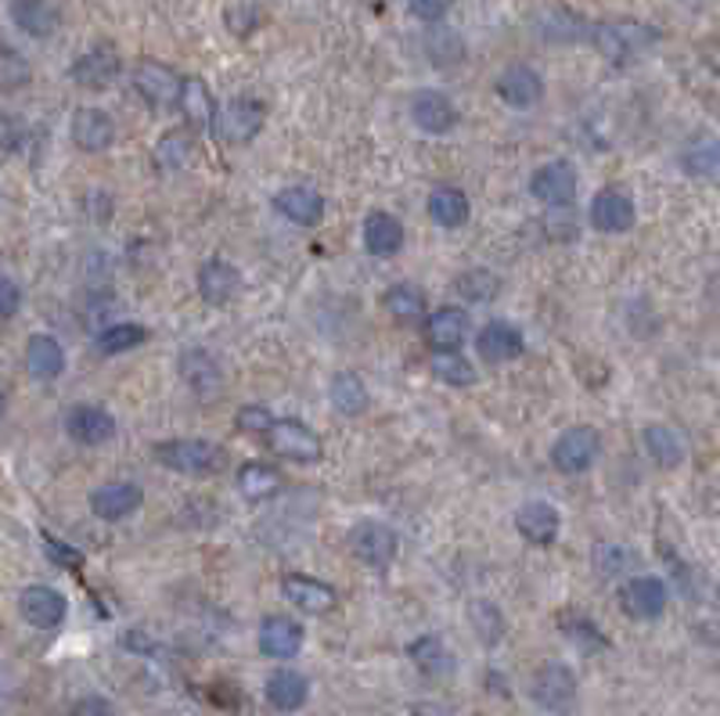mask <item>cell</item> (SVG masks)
<instances>
[{"label":"cell","instance_id":"6da1fadb","mask_svg":"<svg viewBox=\"0 0 720 716\" xmlns=\"http://www.w3.org/2000/svg\"><path fill=\"white\" fill-rule=\"evenodd\" d=\"M591 44L598 47L605 62L613 65H631L642 58L645 51L659 44L656 25L634 22V19H616V22H598L591 25Z\"/></svg>","mask_w":720,"mask_h":716},{"label":"cell","instance_id":"7a4b0ae2","mask_svg":"<svg viewBox=\"0 0 720 716\" xmlns=\"http://www.w3.org/2000/svg\"><path fill=\"white\" fill-rule=\"evenodd\" d=\"M155 461L181 475H213L221 472L227 461V450L209 439H170V444L155 447Z\"/></svg>","mask_w":720,"mask_h":716},{"label":"cell","instance_id":"3957f363","mask_svg":"<svg viewBox=\"0 0 720 716\" xmlns=\"http://www.w3.org/2000/svg\"><path fill=\"white\" fill-rule=\"evenodd\" d=\"M264 122H267V105L264 101L235 98V101H227L224 108H216L213 133H216V141H221V145L241 148L264 130Z\"/></svg>","mask_w":720,"mask_h":716},{"label":"cell","instance_id":"277c9868","mask_svg":"<svg viewBox=\"0 0 720 716\" xmlns=\"http://www.w3.org/2000/svg\"><path fill=\"white\" fill-rule=\"evenodd\" d=\"M598 450H602V436H598V429H591V425H573V429H566L559 439H555L551 464L566 475H580L594 464Z\"/></svg>","mask_w":720,"mask_h":716},{"label":"cell","instance_id":"5b68a950","mask_svg":"<svg viewBox=\"0 0 720 716\" xmlns=\"http://www.w3.org/2000/svg\"><path fill=\"white\" fill-rule=\"evenodd\" d=\"M267 444H270V450L278 453V458H284V461H299V464L321 461V453H324V450H321L318 432L310 429V425L295 421V418H281V421L270 425Z\"/></svg>","mask_w":720,"mask_h":716},{"label":"cell","instance_id":"8992f818","mask_svg":"<svg viewBox=\"0 0 720 716\" xmlns=\"http://www.w3.org/2000/svg\"><path fill=\"white\" fill-rule=\"evenodd\" d=\"M133 90H138L152 108H176L181 105L184 79L176 76L170 65L144 58V62H138V68H133Z\"/></svg>","mask_w":720,"mask_h":716},{"label":"cell","instance_id":"52a82bcc","mask_svg":"<svg viewBox=\"0 0 720 716\" xmlns=\"http://www.w3.org/2000/svg\"><path fill=\"white\" fill-rule=\"evenodd\" d=\"M350 551L368 569H386L397 558V533L383 522H357L350 530Z\"/></svg>","mask_w":720,"mask_h":716},{"label":"cell","instance_id":"ba28073f","mask_svg":"<svg viewBox=\"0 0 720 716\" xmlns=\"http://www.w3.org/2000/svg\"><path fill=\"white\" fill-rule=\"evenodd\" d=\"M529 195L545 205H555V210H562V205H573L577 199V167L566 159H555L548 167H540L534 177H529Z\"/></svg>","mask_w":720,"mask_h":716},{"label":"cell","instance_id":"9c48e42d","mask_svg":"<svg viewBox=\"0 0 720 716\" xmlns=\"http://www.w3.org/2000/svg\"><path fill=\"white\" fill-rule=\"evenodd\" d=\"M529 695H534V702H537L540 709L566 713L569 706H573V698H577V677H573V670L562 666V663L540 666L537 677H534V687H529Z\"/></svg>","mask_w":720,"mask_h":716},{"label":"cell","instance_id":"30bf717a","mask_svg":"<svg viewBox=\"0 0 720 716\" xmlns=\"http://www.w3.org/2000/svg\"><path fill=\"white\" fill-rule=\"evenodd\" d=\"M19 612H22L25 623L36 627V630H54V627H62L65 616H69V601H65L62 590L36 584V587H25L22 590Z\"/></svg>","mask_w":720,"mask_h":716},{"label":"cell","instance_id":"8fae6325","mask_svg":"<svg viewBox=\"0 0 720 716\" xmlns=\"http://www.w3.org/2000/svg\"><path fill=\"white\" fill-rule=\"evenodd\" d=\"M281 595L289 598V605H295L299 612H310V616H329L338 605L332 584L314 580V576H299V573L281 576Z\"/></svg>","mask_w":720,"mask_h":716},{"label":"cell","instance_id":"7c38bea8","mask_svg":"<svg viewBox=\"0 0 720 716\" xmlns=\"http://www.w3.org/2000/svg\"><path fill=\"white\" fill-rule=\"evenodd\" d=\"M65 432L76 439L79 447H101L116 436V418L98 404H76L65 415Z\"/></svg>","mask_w":720,"mask_h":716},{"label":"cell","instance_id":"4fadbf2b","mask_svg":"<svg viewBox=\"0 0 720 716\" xmlns=\"http://www.w3.org/2000/svg\"><path fill=\"white\" fill-rule=\"evenodd\" d=\"M667 584L659 576H634V580L623 584L620 590V605L623 612L634 619H659L667 609Z\"/></svg>","mask_w":720,"mask_h":716},{"label":"cell","instance_id":"5bb4252c","mask_svg":"<svg viewBox=\"0 0 720 716\" xmlns=\"http://www.w3.org/2000/svg\"><path fill=\"white\" fill-rule=\"evenodd\" d=\"M176 371H181L187 389L202 396V400H213V396L224 389V371L206 350H184L181 361H176Z\"/></svg>","mask_w":720,"mask_h":716},{"label":"cell","instance_id":"9a60e30c","mask_svg":"<svg viewBox=\"0 0 720 716\" xmlns=\"http://www.w3.org/2000/svg\"><path fill=\"white\" fill-rule=\"evenodd\" d=\"M515 530L523 533V541L545 547V544H555V536H559L562 515H559V507L548 501H526L519 512H515Z\"/></svg>","mask_w":720,"mask_h":716},{"label":"cell","instance_id":"2e32d148","mask_svg":"<svg viewBox=\"0 0 720 716\" xmlns=\"http://www.w3.org/2000/svg\"><path fill=\"white\" fill-rule=\"evenodd\" d=\"M307 633L292 616H267L260 623V652L267 659H295L303 652Z\"/></svg>","mask_w":720,"mask_h":716},{"label":"cell","instance_id":"e0dca14e","mask_svg":"<svg viewBox=\"0 0 720 716\" xmlns=\"http://www.w3.org/2000/svg\"><path fill=\"white\" fill-rule=\"evenodd\" d=\"M411 119L422 133H451L458 122V108L440 90H418L411 98Z\"/></svg>","mask_w":720,"mask_h":716},{"label":"cell","instance_id":"ac0fdd59","mask_svg":"<svg viewBox=\"0 0 720 716\" xmlns=\"http://www.w3.org/2000/svg\"><path fill=\"white\" fill-rule=\"evenodd\" d=\"M119 68H123L119 54L101 44V47H90L87 54H79V58L73 62V68H69V76L87 90H105L119 76Z\"/></svg>","mask_w":720,"mask_h":716},{"label":"cell","instance_id":"d6986e66","mask_svg":"<svg viewBox=\"0 0 720 716\" xmlns=\"http://www.w3.org/2000/svg\"><path fill=\"white\" fill-rule=\"evenodd\" d=\"M475 350L483 353V361L505 364V361H515V356L526 353V339H523V332L515 324L491 321V324H483L480 335H475Z\"/></svg>","mask_w":720,"mask_h":716},{"label":"cell","instance_id":"ffe728a7","mask_svg":"<svg viewBox=\"0 0 720 716\" xmlns=\"http://www.w3.org/2000/svg\"><path fill=\"white\" fill-rule=\"evenodd\" d=\"M591 227L602 234H623L634 227V202L623 191H598L591 202Z\"/></svg>","mask_w":720,"mask_h":716},{"label":"cell","instance_id":"44dd1931","mask_svg":"<svg viewBox=\"0 0 720 716\" xmlns=\"http://www.w3.org/2000/svg\"><path fill=\"white\" fill-rule=\"evenodd\" d=\"M73 141L79 151H90V156H98L108 145L116 141V122L108 113L101 108H76L73 116Z\"/></svg>","mask_w":720,"mask_h":716},{"label":"cell","instance_id":"7402d4cb","mask_svg":"<svg viewBox=\"0 0 720 716\" xmlns=\"http://www.w3.org/2000/svg\"><path fill=\"white\" fill-rule=\"evenodd\" d=\"M141 498H144L141 487H133V483H105L90 493V512L101 522H119L138 512Z\"/></svg>","mask_w":720,"mask_h":716},{"label":"cell","instance_id":"603a6c76","mask_svg":"<svg viewBox=\"0 0 720 716\" xmlns=\"http://www.w3.org/2000/svg\"><path fill=\"white\" fill-rule=\"evenodd\" d=\"M469 313L461 307H440L426 317V339L432 350H461L469 339Z\"/></svg>","mask_w":720,"mask_h":716},{"label":"cell","instance_id":"cb8c5ba5","mask_svg":"<svg viewBox=\"0 0 720 716\" xmlns=\"http://www.w3.org/2000/svg\"><path fill=\"white\" fill-rule=\"evenodd\" d=\"M497 94L501 101L512 108H534L545 94V79H540L529 65H508L505 73L497 76Z\"/></svg>","mask_w":720,"mask_h":716},{"label":"cell","instance_id":"d4e9b609","mask_svg":"<svg viewBox=\"0 0 720 716\" xmlns=\"http://www.w3.org/2000/svg\"><path fill=\"white\" fill-rule=\"evenodd\" d=\"M198 292L209 307H224L241 292V274L238 267H230L227 259H209L198 267Z\"/></svg>","mask_w":720,"mask_h":716},{"label":"cell","instance_id":"484cf974","mask_svg":"<svg viewBox=\"0 0 720 716\" xmlns=\"http://www.w3.org/2000/svg\"><path fill=\"white\" fill-rule=\"evenodd\" d=\"M275 210L299 227H318L324 216V199L314 188H281L275 195Z\"/></svg>","mask_w":720,"mask_h":716},{"label":"cell","instance_id":"4316f807","mask_svg":"<svg viewBox=\"0 0 720 716\" xmlns=\"http://www.w3.org/2000/svg\"><path fill=\"white\" fill-rule=\"evenodd\" d=\"M25 371L36 382H54L65 371V350L54 335H33L25 342Z\"/></svg>","mask_w":720,"mask_h":716},{"label":"cell","instance_id":"83f0119b","mask_svg":"<svg viewBox=\"0 0 720 716\" xmlns=\"http://www.w3.org/2000/svg\"><path fill=\"white\" fill-rule=\"evenodd\" d=\"M11 22H15L25 36L44 40L58 30V8H54L51 0H11Z\"/></svg>","mask_w":720,"mask_h":716},{"label":"cell","instance_id":"f1b7e54d","mask_svg":"<svg viewBox=\"0 0 720 716\" xmlns=\"http://www.w3.org/2000/svg\"><path fill=\"white\" fill-rule=\"evenodd\" d=\"M264 695H267V702H270V706H275L278 713H295V709H303V702H307V695H310V684H307L303 673L278 670V673H270V677H267Z\"/></svg>","mask_w":720,"mask_h":716},{"label":"cell","instance_id":"f546056e","mask_svg":"<svg viewBox=\"0 0 720 716\" xmlns=\"http://www.w3.org/2000/svg\"><path fill=\"white\" fill-rule=\"evenodd\" d=\"M429 216L437 220L440 227L454 231V227H465L469 216H472V202L461 188L454 184H440L437 191L429 195Z\"/></svg>","mask_w":720,"mask_h":716},{"label":"cell","instance_id":"4dcf8cb0","mask_svg":"<svg viewBox=\"0 0 720 716\" xmlns=\"http://www.w3.org/2000/svg\"><path fill=\"white\" fill-rule=\"evenodd\" d=\"M400 245H404L400 220L383 213V210L368 213V220H364V249H368L372 256H393Z\"/></svg>","mask_w":720,"mask_h":716},{"label":"cell","instance_id":"1f68e13d","mask_svg":"<svg viewBox=\"0 0 720 716\" xmlns=\"http://www.w3.org/2000/svg\"><path fill=\"white\" fill-rule=\"evenodd\" d=\"M645 450H648V458L656 461L659 468H677L685 461V436L670 429V425H645Z\"/></svg>","mask_w":720,"mask_h":716},{"label":"cell","instance_id":"d6a6232c","mask_svg":"<svg viewBox=\"0 0 720 716\" xmlns=\"http://www.w3.org/2000/svg\"><path fill=\"white\" fill-rule=\"evenodd\" d=\"M681 170L696 181H710V177L720 170V141L710 133H699L691 137L681 151Z\"/></svg>","mask_w":720,"mask_h":716},{"label":"cell","instance_id":"836d02e7","mask_svg":"<svg viewBox=\"0 0 720 716\" xmlns=\"http://www.w3.org/2000/svg\"><path fill=\"white\" fill-rule=\"evenodd\" d=\"M329 400L338 415L357 418L368 410V385L361 382V375H353V371H338L329 385Z\"/></svg>","mask_w":720,"mask_h":716},{"label":"cell","instance_id":"e575fe53","mask_svg":"<svg viewBox=\"0 0 720 716\" xmlns=\"http://www.w3.org/2000/svg\"><path fill=\"white\" fill-rule=\"evenodd\" d=\"M407 655H411V663L426 673V677H447V673L454 670V655L447 652V644L437 638V633H426V638H418L411 641V649H407Z\"/></svg>","mask_w":720,"mask_h":716},{"label":"cell","instance_id":"d590c367","mask_svg":"<svg viewBox=\"0 0 720 716\" xmlns=\"http://www.w3.org/2000/svg\"><path fill=\"white\" fill-rule=\"evenodd\" d=\"M429 371H432V378L443 382V385H458V389L475 385V367H472L469 356L458 353V350H432Z\"/></svg>","mask_w":720,"mask_h":716},{"label":"cell","instance_id":"8d00e7d4","mask_svg":"<svg viewBox=\"0 0 720 716\" xmlns=\"http://www.w3.org/2000/svg\"><path fill=\"white\" fill-rule=\"evenodd\" d=\"M238 490L246 501H270L281 490V472L264 461H249L238 468Z\"/></svg>","mask_w":720,"mask_h":716},{"label":"cell","instance_id":"74e56055","mask_svg":"<svg viewBox=\"0 0 720 716\" xmlns=\"http://www.w3.org/2000/svg\"><path fill=\"white\" fill-rule=\"evenodd\" d=\"M144 339H148V332H144L141 324L116 321V324L101 328L98 339H94V350H98L101 356H119V353H130L133 346H141Z\"/></svg>","mask_w":720,"mask_h":716},{"label":"cell","instance_id":"f35d334b","mask_svg":"<svg viewBox=\"0 0 720 716\" xmlns=\"http://www.w3.org/2000/svg\"><path fill=\"white\" fill-rule=\"evenodd\" d=\"M181 108L187 122H192L195 130L202 127H213V116H216V105H213V94L209 87L202 84V79H184V90H181Z\"/></svg>","mask_w":720,"mask_h":716},{"label":"cell","instance_id":"ab89813d","mask_svg":"<svg viewBox=\"0 0 720 716\" xmlns=\"http://www.w3.org/2000/svg\"><path fill=\"white\" fill-rule=\"evenodd\" d=\"M537 33L545 40H562V44H566V40H591V25L583 22L580 15H573V11L555 8L537 22Z\"/></svg>","mask_w":720,"mask_h":716},{"label":"cell","instance_id":"60d3db41","mask_svg":"<svg viewBox=\"0 0 720 716\" xmlns=\"http://www.w3.org/2000/svg\"><path fill=\"white\" fill-rule=\"evenodd\" d=\"M383 307L389 317H397V321H418V317L426 313V292L418 285H393L386 288L383 296Z\"/></svg>","mask_w":720,"mask_h":716},{"label":"cell","instance_id":"b9f144b4","mask_svg":"<svg viewBox=\"0 0 720 716\" xmlns=\"http://www.w3.org/2000/svg\"><path fill=\"white\" fill-rule=\"evenodd\" d=\"M454 292L461 299H469V302H491L501 292V278H497V274H491V270L475 267V270H465L454 281Z\"/></svg>","mask_w":720,"mask_h":716},{"label":"cell","instance_id":"7bdbcfd3","mask_svg":"<svg viewBox=\"0 0 720 716\" xmlns=\"http://www.w3.org/2000/svg\"><path fill=\"white\" fill-rule=\"evenodd\" d=\"M426 54L432 58V65H454L465 58V44H461V36L451 33V30H432L426 36Z\"/></svg>","mask_w":720,"mask_h":716},{"label":"cell","instance_id":"ee69618b","mask_svg":"<svg viewBox=\"0 0 720 716\" xmlns=\"http://www.w3.org/2000/svg\"><path fill=\"white\" fill-rule=\"evenodd\" d=\"M469 619H472L475 633L483 638V644H497L501 633H505V616H501L497 605H491V601H472Z\"/></svg>","mask_w":720,"mask_h":716},{"label":"cell","instance_id":"f6af8a7d","mask_svg":"<svg viewBox=\"0 0 720 716\" xmlns=\"http://www.w3.org/2000/svg\"><path fill=\"white\" fill-rule=\"evenodd\" d=\"M30 62L15 47L0 44V90H19L30 84Z\"/></svg>","mask_w":720,"mask_h":716},{"label":"cell","instance_id":"bcb514c9","mask_svg":"<svg viewBox=\"0 0 720 716\" xmlns=\"http://www.w3.org/2000/svg\"><path fill=\"white\" fill-rule=\"evenodd\" d=\"M187 159H192V137L181 133V130L166 133V137H162V141L155 145V162H159L162 170H181Z\"/></svg>","mask_w":720,"mask_h":716},{"label":"cell","instance_id":"7dc6e473","mask_svg":"<svg viewBox=\"0 0 720 716\" xmlns=\"http://www.w3.org/2000/svg\"><path fill=\"white\" fill-rule=\"evenodd\" d=\"M634 566V555L627 547H616V544H602L594 551V569L602 576H620L623 569Z\"/></svg>","mask_w":720,"mask_h":716},{"label":"cell","instance_id":"c3c4849f","mask_svg":"<svg viewBox=\"0 0 720 716\" xmlns=\"http://www.w3.org/2000/svg\"><path fill=\"white\" fill-rule=\"evenodd\" d=\"M275 421H278V418L270 415L264 404H246V407L238 410V418H235L238 432H252V436H267L270 425H275Z\"/></svg>","mask_w":720,"mask_h":716},{"label":"cell","instance_id":"681fc988","mask_svg":"<svg viewBox=\"0 0 720 716\" xmlns=\"http://www.w3.org/2000/svg\"><path fill=\"white\" fill-rule=\"evenodd\" d=\"M25 145V122L11 113H0V151H19Z\"/></svg>","mask_w":720,"mask_h":716},{"label":"cell","instance_id":"f907efd6","mask_svg":"<svg viewBox=\"0 0 720 716\" xmlns=\"http://www.w3.org/2000/svg\"><path fill=\"white\" fill-rule=\"evenodd\" d=\"M451 8H454V0H407V11L422 22H440Z\"/></svg>","mask_w":720,"mask_h":716},{"label":"cell","instance_id":"816d5d0a","mask_svg":"<svg viewBox=\"0 0 720 716\" xmlns=\"http://www.w3.org/2000/svg\"><path fill=\"white\" fill-rule=\"evenodd\" d=\"M562 627H566L569 638H583L580 644H583V649H588V652H591V649H605V638L588 623V619H566Z\"/></svg>","mask_w":720,"mask_h":716},{"label":"cell","instance_id":"f5cc1de1","mask_svg":"<svg viewBox=\"0 0 720 716\" xmlns=\"http://www.w3.org/2000/svg\"><path fill=\"white\" fill-rule=\"evenodd\" d=\"M19 307H22V288L11 281V278H4V274H0V321L15 317Z\"/></svg>","mask_w":720,"mask_h":716},{"label":"cell","instance_id":"db71d44e","mask_svg":"<svg viewBox=\"0 0 720 716\" xmlns=\"http://www.w3.org/2000/svg\"><path fill=\"white\" fill-rule=\"evenodd\" d=\"M44 547H47V555L58 562V566H69V569H79L84 566V555H79L76 547L69 544H62V541H54V536H44Z\"/></svg>","mask_w":720,"mask_h":716},{"label":"cell","instance_id":"11a10c76","mask_svg":"<svg viewBox=\"0 0 720 716\" xmlns=\"http://www.w3.org/2000/svg\"><path fill=\"white\" fill-rule=\"evenodd\" d=\"M548 234L559 242H573L577 238V220L569 210H555V216H548Z\"/></svg>","mask_w":720,"mask_h":716},{"label":"cell","instance_id":"9f6ffc18","mask_svg":"<svg viewBox=\"0 0 720 716\" xmlns=\"http://www.w3.org/2000/svg\"><path fill=\"white\" fill-rule=\"evenodd\" d=\"M69 716H116V713H112V702H108V698L87 695V698H79L76 706L69 709Z\"/></svg>","mask_w":720,"mask_h":716},{"label":"cell","instance_id":"6f0895ef","mask_svg":"<svg viewBox=\"0 0 720 716\" xmlns=\"http://www.w3.org/2000/svg\"><path fill=\"white\" fill-rule=\"evenodd\" d=\"M710 65H713L717 73H720V40H717V44L710 47Z\"/></svg>","mask_w":720,"mask_h":716},{"label":"cell","instance_id":"680465c9","mask_svg":"<svg viewBox=\"0 0 720 716\" xmlns=\"http://www.w3.org/2000/svg\"><path fill=\"white\" fill-rule=\"evenodd\" d=\"M710 292H713V299H717V307H720V274L713 278V285H710Z\"/></svg>","mask_w":720,"mask_h":716},{"label":"cell","instance_id":"91938a15","mask_svg":"<svg viewBox=\"0 0 720 716\" xmlns=\"http://www.w3.org/2000/svg\"><path fill=\"white\" fill-rule=\"evenodd\" d=\"M4 410H8V396L0 393V418H4Z\"/></svg>","mask_w":720,"mask_h":716}]
</instances>
